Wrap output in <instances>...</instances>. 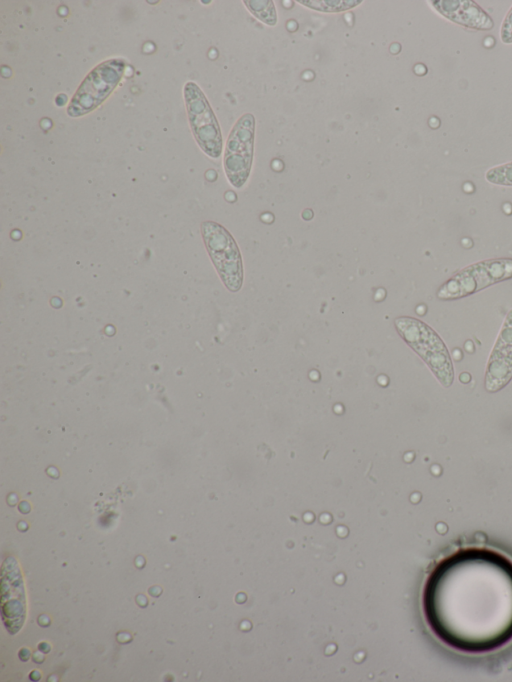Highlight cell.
Masks as SVG:
<instances>
[{"label":"cell","mask_w":512,"mask_h":682,"mask_svg":"<svg viewBox=\"0 0 512 682\" xmlns=\"http://www.w3.org/2000/svg\"><path fill=\"white\" fill-rule=\"evenodd\" d=\"M422 610L449 648L486 654L512 641V559L487 547L460 548L426 578Z\"/></svg>","instance_id":"cell-1"},{"label":"cell","mask_w":512,"mask_h":682,"mask_svg":"<svg viewBox=\"0 0 512 682\" xmlns=\"http://www.w3.org/2000/svg\"><path fill=\"white\" fill-rule=\"evenodd\" d=\"M395 326L401 337L423 359L439 382L449 387L454 378L453 365L440 336L424 322L411 317L397 318Z\"/></svg>","instance_id":"cell-2"},{"label":"cell","mask_w":512,"mask_h":682,"mask_svg":"<svg viewBox=\"0 0 512 682\" xmlns=\"http://www.w3.org/2000/svg\"><path fill=\"white\" fill-rule=\"evenodd\" d=\"M512 279V258H494L470 264L459 270L437 291L441 300H454Z\"/></svg>","instance_id":"cell-3"},{"label":"cell","mask_w":512,"mask_h":682,"mask_svg":"<svg viewBox=\"0 0 512 682\" xmlns=\"http://www.w3.org/2000/svg\"><path fill=\"white\" fill-rule=\"evenodd\" d=\"M201 232L207 252L225 287L231 292L240 290L243 283V263L239 248L222 225L205 221Z\"/></svg>","instance_id":"cell-4"},{"label":"cell","mask_w":512,"mask_h":682,"mask_svg":"<svg viewBox=\"0 0 512 682\" xmlns=\"http://www.w3.org/2000/svg\"><path fill=\"white\" fill-rule=\"evenodd\" d=\"M124 69L125 62L119 58L108 59L94 67L73 95L67 114L80 117L96 109L118 85Z\"/></svg>","instance_id":"cell-5"},{"label":"cell","mask_w":512,"mask_h":682,"mask_svg":"<svg viewBox=\"0 0 512 682\" xmlns=\"http://www.w3.org/2000/svg\"><path fill=\"white\" fill-rule=\"evenodd\" d=\"M184 99L193 136L202 151L211 158L222 152V135L216 116L203 91L189 81L184 86Z\"/></svg>","instance_id":"cell-6"},{"label":"cell","mask_w":512,"mask_h":682,"mask_svg":"<svg viewBox=\"0 0 512 682\" xmlns=\"http://www.w3.org/2000/svg\"><path fill=\"white\" fill-rule=\"evenodd\" d=\"M254 137L255 118L252 114L246 113L231 129L224 152V170L230 184L235 188H241L250 175Z\"/></svg>","instance_id":"cell-7"},{"label":"cell","mask_w":512,"mask_h":682,"mask_svg":"<svg viewBox=\"0 0 512 682\" xmlns=\"http://www.w3.org/2000/svg\"><path fill=\"white\" fill-rule=\"evenodd\" d=\"M512 379V309L507 313L491 351L486 372L485 387L496 392Z\"/></svg>","instance_id":"cell-8"},{"label":"cell","mask_w":512,"mask_h":682,"mask_svg":"<svg viewBox=\"0 0 512 682\" xmlns=\"http://www.w3.org/2000/svg\"><path fill=\"white\" fill-rule=\"evenodd\" d=\"M433 6L453 22L482 30H489L493 23L490 17L471 1H433Z\"/></svg>","instance_id":"cell-9"},{"label":"cell","mask_w":512,"mask_h":682,"mask_svg":"<svg viewBox=\"0 0 512 682\" xmlns=\"http://www.w3.org/2000/svg\"><path fill=\"white\" fill-rule=\"evenodd\" d=\"M247 9L261 22L269 26L277 23V11L273 1H244Z\"/></svg>","instance_id":"cell-10"},{"label":"cell","mask_w":512,"mask_h":682,"mask_svg":"<svg viewBox=\"0 0 512 682\" xmlns=\"http://www.w3.org/2000/svg\"><path fill=\"white\" fill-rule=\"evenodd\" d=\"M362 1H347V0H337V1H320V0H308V1H298V3L309 7L311 9L321 11V12H339L351 9Z\"/></svg>","instance_id":"cell-11"},{"label":"cell","mask_w":512,"mask_h":682,"mask_svg":"<svg viewBox=\"0 0 512 682\" xmlns=\"http://www.w3.org/2000/svg\"><path fill=\"white\" fill-rule=\"evenodd\" d=\"M485 177L492 184L512 186V162L491 168Z\"/></svg>","instance_id":"cell-12"},{"label":"cell","mask_w":512,"mask_h":682,"mask_svg":"<svg viewBox=\"0 0 512 682\" xmlns=\"http://www.w3.org/2000/svg\"><path fill=\"white\" fill-rule=\"evenodd\" d=\"M501 38L504 42H512V8L508 12L502 28H501Z\"/></svg>","instance_id":"cell-13"},{"label":"cell","mask_w":512,"mask_h":682,"mask_svg":"<svg viewBox=\"0 0 512 682\" xmlns=\"http://www.w3.org/2000/svg\"><path fill=\"white\" fill-rule=\"evenodd\" d=\"M50 649L49 645L47 643H41L39 644V650L43 653L48 652Z\"/></svg>","instance_id":"cell-14"},{"label":"cell","mask_w":512,"mask_h":682,"mask_svg":"<svg viewBox=\"0 0 512 682\" xmlns=\"http://www.w3.org/2000/svg\"><path fill=\"white\" fill-rule=\"evenodd\" d=\"M30 678H31L32 680H38V679L40 678V674H39L37 671H33V672L30 674Z\"/></svg>","instance_id":"cell-15"}]
</instances>
